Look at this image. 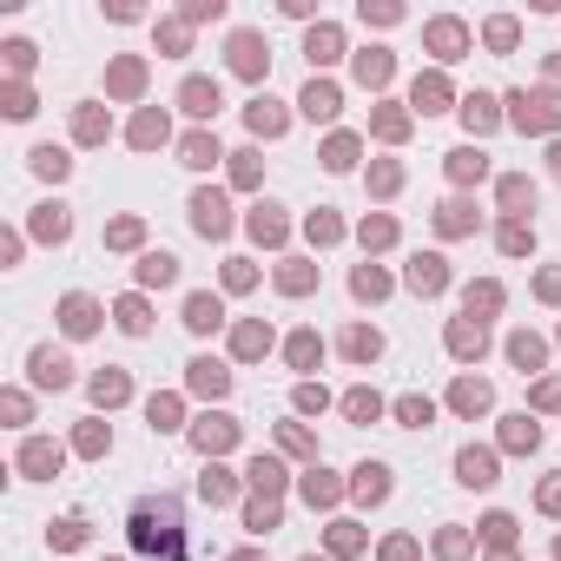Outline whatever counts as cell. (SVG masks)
<instances>
[{
	"label": "cell",
	"mask_w": 561,
	"mask_h": 561,
	"mask_svg": "<svg viewBox=\"0 0 561 561\" xmlns=\"http://www.w3.org/2000/svg\"><path fill=\"white\" fill-rule=\"evenodd\" d=\"M126 535H133L139 561H192V528H185L179 495H139L126 515Z\"/></svg>",
	"instance_id": "cell-1"
}]
</instances>
